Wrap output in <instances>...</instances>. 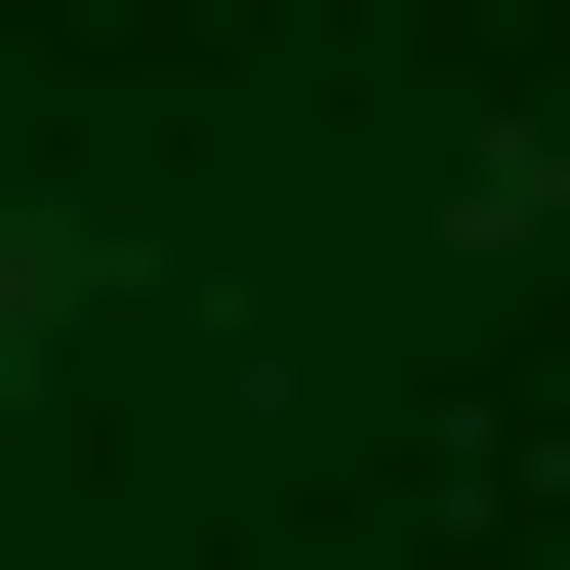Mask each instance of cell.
<instances>
[{
  "label": "cell",
  "instance_id": "obj_1",
  "mask_svg": "<svg viewBox=\"0 0 570 570\" xmlns=\"http://www.w3.org/2000/svg\"><path fill=\"white\" fill-rule=\"evenodd\" d=\"M41 326H82V204H0V367H41Z\"/></svg>",
  "mask_w": 570,
  "mask_h": 570
}]
</instances>
